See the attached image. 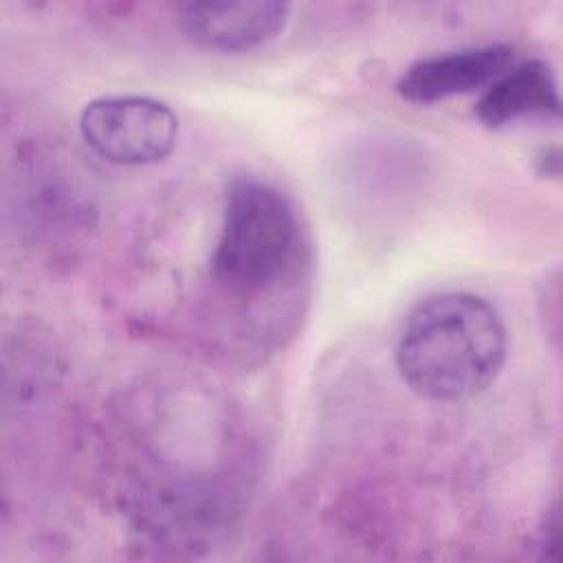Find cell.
<instances>
[{
	"label": "cell",
	"mask_w": 563,
	"mask_h": 563,
	"mask_svg": "<svg viewBox=\"0 0 563 563\" xmlns=\"http://www.w3.org/2000/svg\"><path fill=\"white\" fill-rule=\"evenodd\" d=\"M295 244L297 218L286 196L266 180L235 178L224 196L213 277L235 292L264 290L290 264Z\"/></svg>",
	"instance_id": "7a4b0ae2"
},
{
	"label": "cell",
	"mask_w": 563,
	"mask_h": 563,
	"mask_svg": "<svg viewBox=\"0 0 563 563\" xmlns=\"http://www.w3.org/2000/svg\"><path fill=\"white\" fill-rule=\"evenodd\" d=\"M508 354L499 312L473 292H440L407 317L396 367L411 391L433 402H460L486 391Z\"/></svg>",
	"instance_id": "6da1fadb"
},
{
	"label": "cell",
	"mask_w": 563,
	"mask_h": 563,
	"mask_svg": "<svg viewBox=\"0 0 563 563\" xmlns=\"http://www.w3.org/2000/svg\"><path fill=\"white\" fill-rule=\"evenodd\" d=\"M515 62L508 44L468 46L416 59L396 81V92L413 103H433L488 88Z\"/></svg>",
	"instance_id": "5b68a950"
},
{
	"label": "cell",
	"mask_w": 563,
	"mask_h": 563,
	"mask_svg": "<svg viewBox=\"0 0 563 563\" xmlns=\"http://www.w3.org/2000/svg\"><path fill=\"white\" fill-rule=\"evenodd\" d=\"M290 4L255 2H183L176 7L183 31L205 48L238 53L275 40L288 24Z\"/></svg>",
	"instance_id": "277c9868"
},
{
	"label": "cell",
	"mask_w": 563,
	"mask_h": 563,
	"mask_svg": "<svg viewBox=\"0 0 563 563\" xmlns=\"http://www.w3.org/2000/svg\"><path fill=\"white\" fill-rule=\"evenodd\" d=\"M79 132L86 145L108 163L150 165L174 150L178 117L154 97L110 95L86 103Z\"/></svg>",
	"instance_id": "3957f363"
},
{
	"label": "cell",
	"mask_w": 563,
	"mask_h": 563,
	"mask_svg": "<svg viewBox=\"0 0 563 563\" xmlns=\"http://www.w3.org/2000/svg\"><path fill=\"white\" fill-rule=\"evenodd\" d=\"M561 97L554 70L543 59L512 64L477 99L475 117L486 128H504L528 117H559Z\"/></svg>",
	"instance_id": "8992f818"
}]
</instances>
